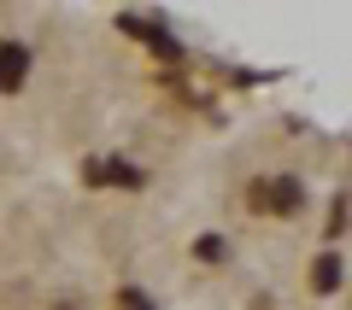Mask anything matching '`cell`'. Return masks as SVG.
<instances>
[{
	"label": "cell",
	"instance_id": "cell-11",
	"mask_svg": "<svg viewBox=\"0 0 352 310\" xmlns=\"http://www.w3.org/2000/svg\"><path fill=\"white\" fill-rule=\"evenodd\" d=\"M53 310H82V305H76V298H59V305H53Z\"/></svg>",
	"mask_w": 352,
	"mask_h": 310
},
{
	"label": "cell",
	"instance_id": "cell-5",
	"mask_svg": "<svg viewBox=\"0 0 352 310\" xmlns=\"http://www.w3.org/2000/svg\"><path fill=\"white\" fill-rule=\"evenodd\" d=\"M106 187H124V193H141L147 187V170L135 158H106Z\"/></svg>",
	"mask_w": 352,
	"mask_h": 310
},
{
	"label": "cell",
	"instance_id": "cell-1",
	"mask_svg": "<svg viewBox=\"0 0 352 310\" xmlns=\"http://www.w3.org/2000/svg\"><path fill=\"white\" fill-rule=\"evenodd\" d=\"M118 29H124L129 41H141L159 64H182V59H188V41L170 36V24H164L159 12H118Z\"/></svg>",
	"mask_w": 352,
	"mask_h": 310
},
{
	"label": "cell",
	"instance_id": "cell-8",
	"mask_svg": "<svg viewBox=\"0 0 352 310\" xmlns=\"http://www.w3.org/2000/svg\"><path fill=\"white\" fill-rule=\"evenodd\" d=\"M112 310H159V305H153V293H141V287H118Z\"/></svg>",
	"mask_w": 352,
	"mask_h": 310
},
{
	"label": "cell",
	"instance_id": "cell-7",
	"mask_svg": "<svg viewBox=\"0 0 352 310\" xmlns=\"http://www.w3.org/2000/svg\"><path fill=\"white\" fill-rule=\"evenodd\" d=\"M346 187H335V193H329V217H323V246H335L340 235H346Z\"/></svg>",
	"mask_w": 352,
	"mask_h": 310
},
{
	"label": "cell",
	"instance_id": "cell-9",
	"mask_svg": "<svg viewBox=\"0 0 352 310\" xmlns=\"http://www.w3.org/2000/svg\"><path fill=\"white\" fill-rule=\"evenodd\" d=\"M82 187H106V158H82Z\"/></svg>",
	"mask_w": 352,
	"mask_h": 310
},
{
	"label": "cell",
	"instance_id": "cell-3",
	"mask_svg": "<svg viewBox=\"0 0 352 310\" xmlns=\"http://www.w3.org/2000/svg\"><path fill=\"white\" fill-rule=\"evenodd\" d=\"M340 287H346V258H340V246H323L311 258V293L317 298H335Z\"/></svg>",
	"mask_w": 352,
	"mask_h": 310
},
{
	"label": "cell",
	"instance_id": "cell-4",
	"mask_svg": "<svg viewBox=\"0 0 352 310\" xmlns=\"http://www.w3.org/2000/svg\"><path fill=\"white\" fill-rule=\"evenodd\" d=\"M30 64H36V53L24 41H0V94H18L30 82Z\"/></svg>",
	"mask_w": 352,
	"mask_h": 310
},
{
	"label": "cell",
	"instance_id": "cell-6",
	"mask_svg": "<svg viewBox=\"0 0 352 310\" xmlns=\"http://www.w3.org/2000/svg\"><path fill=\"white\" fill-rule=\"evenodd\" d=\"M229 252H235L229 235H200V240H194V263H206V270H223Z\"/></svg>",
	"mask_w": 352,
	"mask_h": 310
},
{
	"label": "cell",
	"instance_id": "cell-2",
	"mask_svg": "<svg viewBox=\"0 0 352 310\" xmlns=\"http://www.w3.org/2000/svg\"><path fill=\"white\" fill-rule=\"evenodd\" d=\"M305 211V182L294 170H276V176H264V217H300Z\"/></svg>",
	"mask_w": 352,
	"mask_h": 310
},
{
	"label": "cell",
	"instance_id": "cell-10",
	"mask_svg": "<svg viewBox=\"0 0 352 310\" xmlns=\"http://www.w3.org/2000/svg\"><path fill=\"white\" fill-rule=\"evenodd\" d=\"M247 211L264 217V176H258V182H247Z\"/></svg>",
	"mask_w": 352,
	"mask_h": 310
}]
</instances>
